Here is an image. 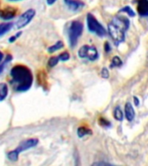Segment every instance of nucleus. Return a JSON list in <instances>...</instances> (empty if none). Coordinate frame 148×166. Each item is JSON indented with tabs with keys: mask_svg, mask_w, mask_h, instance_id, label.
<instances>
[{
	"mask_svg": "<svg viewBox=\"0 0 148 166\" xmlns=\"http://www.w3.org/2000/svg\"><path fill=\"white\" fill-rule=\"evenodd\" d=\"M11 84L17 92H25L33 83V74L31 69L24 65H16L11 70Z\"/></svg>",
	"mask_w": 148,
	"mask_h": 166,
	"instance_id": "1",
	"label": "nucleus"
},
{
	"mask_svg": "<svg viewBox=\"0 0 148 166\" xmlns=\"http://www.w3.org/2000/svg\"><path fill=\"white\" fill-rule=\"evenodd\" d=\"M130 25L129 19L122 15H117L110 21L107 25V32L113 39L115 45H119L123 43L126 36V32L127 31Z\"/></svg>",
	"mask_w": 148,
	"mask_h": 166,
	"instance_id": "2",
	"label": "nucleus"
},
{
	"mask_svg": "<svg viewBox=\"0 0 148 166\" xmlns=\"http://www.w3.org/2000/svg\"><path fill=\"white\" fill-rule=\"evenodd\" d=\"M38 139H29L27 140H24L23 142H21L19 144V145L16 148L15 150L10 151L7 154L8 159H10L11 161L16 162L18 159V156L20 153H22L23 151H27L31 148H33L37 145L38 144Z\"/></svg>",
	"mask_w": 148,
	"mask_h": 166,
	"instance_id": "3",
	"label": "nucleus"
},
{
	"mask_svg": "<svg viewBox=\"0 0 148 166\" xmlns=\"http://www.w3.org/2000/svg\"><path fill=\"white\" fill-rule=\"evenodd\" d=\"M83 31V24L80 21H73L69 28V40L70 46L74 47L77 44L78 39L82 36Z\"/></svg>",
	"mask_w": 148,
	"mask_h": 166,
	"instance_id": "4",
	"label": "nucleus"
},
{
	"mask_svg": "<svg viewBox=\"0 0 148 166\" xmlns=\"http://www.w3.org/2000/svg\"><path fill=\"white\" fill-rule=\"evenodd\" d=\"M87 25L88 31L98 36H104L107 34L105 28L91 13H88L87 16Z\"/></svg>",
	"mask_w": 148,
	"mask_h": 166,
	"instance_id": "5",
	"label": "nucleus"
},
{
	"mask_svg": "<svg viewBox=\"0 0 148 166\" xmlns=\"http://www.w3.org/2000/svg\"><path fill=\"white\" fill-rule=\"evenodd\" d=\"M79 57L83 59H88L89 61H95L98 58V51L94 46L84 45L81 47V49L78 51Z\"/></svg>",
	"mask_w": 148,
	"mask_h": 166,
	"instance_id": "6",
	"label": "nucleus"
},
{
	"mask_svg": "<svg viewBox=\"0 0 148 166\" xmlns=\"http://www.w3.org/2000/svg\"><path fill=\"white\" fill-rule=\"evenodd\" d=\"M35 15L36 11L33 10V9H30V10H28L25 12H23V14L18 17V19L17 21V23H16L17 29L20 30V29H23L25 26H27L28 24L31 23V20L34 18Z\"/></svg>",
	"mask_w": 148,
	"mask_h": 166,
	"instance_id": "7",
	"label": "nucleus"
},
{
	"mask_svg": "<svg viewBox=\"0 0 148 166\" xmlns=\"http://www.w3.org/2000/svg\"><path fill=\"white\" fill-rule=\"evenodd\" d=\"M138 14L140 17H148V0H134Z\"/></svg>",
	"mask_w": 148,
	"mask_h": 166,
	"instance_id": "8",
	"label": "nucleus"
},
{
	"mask_svg": "<svg viewBox=\"0 0 148 166\" xmlns=\"http://www.w3.org/2000/svg\"><path fill=\"white\" fill-rule=\"evenodd\" d=\"M64 3L72 12H78L85 6V4L81 0H64Z\"/></svg>",
	"mask_w": 148,
	"mask_h": 166,
	"instance_id": "9",
	"label": "nucleus"
},
{
	"mask_svg": "<svg viewBox=\"0 0 148 166\" xmlns=\"http://www.w3.org/2000/svg\"><path fill=\"white\" fill-rule=\"evenodd\" d=\"M16 11L15 9L11 7H8L4 10H1L0 11V17L4 20H11L12 19L16 16Z\"/></svg>",
	"mask_w": 148,
	"mask_h": 166,
	"instance_id": "10",
	"label": "nucleus"
},
{
	"mask_svg": "<svg viewBox=\"0 0 148 166\" xmlns=\"http://www.w3.org/2000/svg\"><path fill=\"white\" fill-rule=\"evenodd\" d=\"M125 115H126V118L128 121H132L134 119V116H135L134 109L132 107V104L129 103V102H127L125 106Z\"/></svg>",
	"mask_w": 148,
	"mask_h": 166,
	"instance_id": "11",
	"label": "nucleus"
},
{
	"mask_svg": "<svg viewBox=\"0 0 148 166\" xmlns=\"http://www.w3.org/2000/svg\"><path fill=\"white\" fill-rule=\"evenodd\" d=\"M9 93V89L6 83L1 82L0 83V101H3L6 99Z\"/></svg>",
	"mask_w": 148,
	"mask_h": 166,
	"instance_id": "12",
	"label": "nucleus"
},
{
	"mask_svg": "<svg viewBox=\"0 0 148 166\" xmlns=\"http://www.w3.org/2000/svg\"><path fill=\"white\" fill-rule=\"evenodd\" d=\"M13 24L12 23H4L0 24V36L4 35L5 33H7L12 30Z\"/></svg>",
	"mask_w": 148,
	"mask_h": 166,
	"instance_id": "13",
	"label": "nucleus"
},
{
	"mask_svg": "<svg viewBox=\"0 0 148 166\" xmlns=\"http://www.w3.org/2000/svg\"><path fill=\"white\" fill-rule=\"evenodd\" d=\"M91 133H92L91 130L89 128L86 127V126H81V127L78 128L77 130V135L80 138H82L86 135H90Z\"/></svg>",
	"mask_w": 148,
	"mask_h": 166,
	"instance_id": "14",
	"label": "nucleus"
},
{
	"mask_svg": "<svg viewBox=\"0 0 148 166\" xmlns=\"http://www.w3.org/2000/svg\"><path fill=\"white\" fill-rule=\"evenodd\" d=\"M63 46H64V44H63V43H62V41H58V42H56V43H55L54 45L49 47L48 52H49V53H54L55 51L59 50L60 49L63 48Z\"/></svg>",
	"mask_w": 148,
	"mask_h": 166,
	"instance_id": "15",
	"label": "nucleus"
},
{
	"mask_svg": "<svg viewBox=\"0 0 148 166\" xmlns=\"http://www.w3.org/2000/svg\"><path fill=\"white\" fill-rule=\"evenodd\" d=\"M113 115H114V118H115L117 120H119V121H121V120H123V112L121 111L120 107H116L114 108Z\"/></svg>",
	"mask_w": 148,
	"mask_h": 166,
	"instance_id": "16",
	"label": "nucleus"
},
{
	"mask_svg": "<svg viewBox=\"0 0 148 166\" xmlns=\"http://www.w3.org/2000/svg\"><path fill=\"white\" fill-rule=\"evenodd\" d=\"M121 65H122V61L121 60V58L119 56H114L112 60L110 67L111 68H120Z\"/></svg>",
	"mask_w": 148,
	"mask_h": 166,
	"instance_id": "17",
	"label": "nucleus"
},
{
	"mask_svg": "<svg viewBox=\"0 0 148 166\" xmlns=\"http://www.w3.org/2000/svg\"><path fill=\"white\" fill-rule=\"evenodd\" d=\"M120 12H125V13H127L129 17H134V16L136 15L134 11H133L130 6H125V7L122 8L121 10H120Z\"/></svg>",
	"mask_w": 148,
	"mask_h": 166,
	"instance_id": "18",
	"label": "nucleus"
},
{
	"mask_svg": "<svg viewBox=\"0 0 148 166\" xmlns=\"http://www.w3.org/2000/svg\"><path fill=\"white\" fill-rule=\"evenodd\" d=\"M59 61H60V59H59L58 56H52L51 58H50V60L48 62V65L50 68H53L58 63Z\"/></svg>",
	"mask_w": 148,
	"mask_h": 166,
	"instance_id": "19",
	"label": "nucleus"
},
{
	"mask_svg": "<svg viewBox=\"0 0 148 166\" xmlns=\"http://www.w3.org/2000/svg\"><path fill=\"white\" fill-rule=\"evenodd\" d=\"M12 60V55H7V56H6V59L4 60V62H3V63H2L1 65H0V74L3 73V71H4V66L6 65V64H7V63L9 62H11Z\"/></svg>",
	"mask_w": 148,
	"mask_h": 166,
	"instance_id": "20",
	"label": "nucleus"
},
{
	"mask_svg": "<svg viewBox=\"0 0 148 166\" xmlns=\"http://www.w3.org/2000/svg\"><path fill=\"white\" fill-rule=\"evenodd\" d=\"M59 59H60V61H62V62H66L68 61L69 59V54L68 53V52H63L62 54L59 55Z\"/></svg>",
	"mask_w": 148,
	"mask_h": 166,
	"instance_id": "21",
	"label": "nucleus"
},
{
	"mask_svg": "<svg viewBox=\"0 0 148 166\" xmlns=\"http://www.w3.org/2000/svg\"><path fill=\"white\" fill-rule=\"evenodd\" d=\"M99 123H100V125L102 126H110V122H109L108 120H107L106 119H104V118H102V117L100 118Z\"/></svg>",
	"mask_w": 148,
	"mask_h": 166,
	"instance_id": "22",
	"label": "nucleus"
},
{
	"mask_svg": "<svg viewBox=\"0 0 148 166\" xmlns=\"http://www.w3.org/2000/svg\"><path fill=\"white\" fill-rule=\"evenodd\" d=\"M21 35H22V31L17 32L15 36H11V37L9 38V42H10V43H14L16 40H17V37H19Z\"/></svg>",
	"mask_w": 148,
	"mask_h": 166,
	"instance_id": "23",
	"label": "nucleus"
},
{
	"mask_svg": "<svg viewBox=\"0 0 148 166\" xmlns=\"http://www.w3.org/2000/svg\"><path fill=\"white\" fill-rule=\"evenodd\" d=\"M91 166H116V165H113V164H110L108 163H106V162H96V163H93Z\"/></svg>",
	"mask_w": 148,
	"mask_h": 166,
	"instance_id": "24",
	"label": "nucleus"
},
{
	"mask_svg": "<svg viewBox=\"0 0 148 166\" xmlns=\"http://www.w3.org/2000/svg\"><path fill=\"white\" fill-rule=\"evenodd\" d=\"M101 76H102L103 78H105V79L108 78L109 77V72H108V70H107V69L103 68V69H102V70H101Z\"/></svg>",
	"mask_w": 148,
	"mask_h": 166,
	"instance_id": "25",
	"label": "nucleus"
},
{
	"mask_svg": "<svg viewBox=\"0 0 148 166\" xmlns=\"http://www.w3.org/2000/svg\"><path fill=\"white\" fill-rule=\"evenodd\" d=\"M104 48H105V51L107 53H108L111 51V47H110V44L109 43H106L105 45H104Z\"/></svg>",
	"mask_w": 148,
	"mask_h": 166,
	"instance_id": "26",
	"label": "nucleus"
},
{
	"mask_svg": "<svg viewBox=\"0 0 148 166\" xmlns=\"http://www.w3.org/2000/svg\"><path fill=\"white\" fill-rule=\"evenodd\" d=\"M55 2H56V0H47V4H49V5H52Z\"/></svg>",
	"mask_w": 148,
	"mask_h": 166,
	"instance_id": "27",
	"label": "nucleus"
},
{
	"mask_svg": "<svg viewBox=\"0 0 148 166\" xmlns=\"http://www.w3.org/2000/svg\"><path fill=\"white\" fill-rule=\"evenodd\" d=\"M133 101H134V103H135V105H136V106H138V105L140 104V101H139V99H138V98H137L136 96L133 97Z\"/></svg>",
	"mask_w": 148,
	"mask_h": 166,
	"instance_id": "28",
	"label": "nucleus"
},
{
	"mask_svg": "<svg viewBox=\"0 0 148 166\" xmlns=\"http://www.w3.org/2000/svg\"><path fill=\"white\" fill-rule=\"evenodd\" d=\"M3 58H4V54L0 51V62H2V60H3Z\"/></svg>",
	"mask_w": 148,
	"mask_h": 166,
	"instance_id": "29",
	"label": "nucleus"
},
{
	"mask_svg": "<svg viewBox=\"0 0 148 166\" xmlns=\"http://www.w3.org/2000/svg\"><path fill=\"white\" fill-rule=\"evenodd\" d=\"M146 66L148 68V52L146 55Z\"/></svg>",
	"mask_w": 148,
	"mask_h": 166,
	"instance_id": "30",
	"label": "nucleus"
},
{
	"mask_svg": "<svg viewBox=\"0 0 148 166\" xmlns=\"http://www.w3.org/2000/svg\"><path fill=\"white\" fill-rule=\"evenodd\" d=\"M10 1H21V0H10Z\"/></svg>",
	"mask_w": 148,
	"mask_h": 166,
	"instance_id": "31",
	"label": "nucleus"
}]
</instances>
